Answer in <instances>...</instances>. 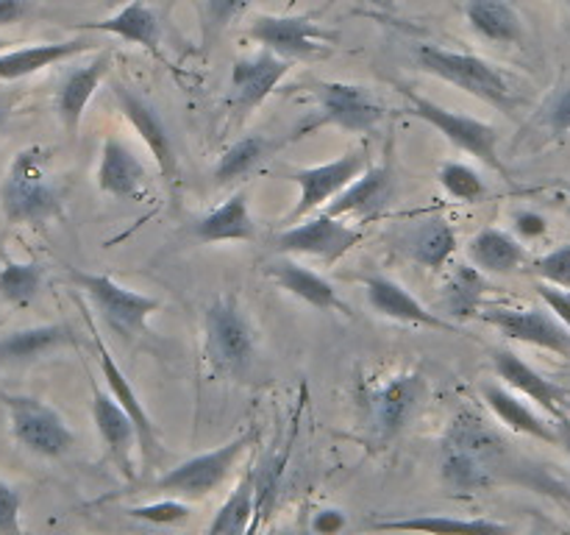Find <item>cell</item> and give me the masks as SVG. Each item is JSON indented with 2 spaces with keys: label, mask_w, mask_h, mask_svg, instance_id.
Wrapping results in <instances>:
<instances>
[{
  "label": "cell",
  "mask_w": 570,
  "mask_h": 535,
  "mask_svg": "<svg viewBox=\"0 0 570 535\" xmlns=\"http://www.w3.org/2000/svg\"><path fill=\"white\" fill-rule=\"evenodd\" d=\"M482 318L504 338L570 357V329L557 321L549 307H488L482 310Z\"/></svg>",
  "instance_id": "cell-12"
},
{
  "label": "cell",
  "mask_w": 570,
  "mask_h": 535,
  "mask_svg": "<svg viewBox=\"0 0 570 535\" xmlns=\"http://www.w3.org/2000/svg\"><path fill=\"white\" fill-rule=\"evenodd\" d=\"M248 6V0H209V20L212 26L223 28Z\"/></svg>",
  "instance_id": "cell-47"
},
{
  "label": "cell",
  "mask_w": 570,
  "mask_h": 535,
  "mask_svg": "<svg viewBox=\"0 0 570 535\" xmlns=\"http://www.w3.org/2000/svg\"><path fill=\"white\" fill-rule=\"evenodd\" d=\"M512 228H515L518 237L523 240H538L549 232V221H546L540 212L534 210H521L512 215Z\"/></svg>",
  "instance_id": "cell-45"
},
{
  "label": "cell",
  "mask_w": 570,
  "mask_h": 535,
  "mask_svg": "<svg viewBox=\"0 0 570 535\" xmlns=\"http://www.w3.org/2000/svg\"><path fill=\"white\" fill-rule=\"evenodd\" d=\"M468 256L473 265L484 273H515L527 262V249L518 237H512L504 228L488 226L476 232L468 243Z\"/></svg>",
  "instance_id": "cell-31"
},
{
  "label": "cell",
  "mask_w": 570,
  "mask_h": 535,
  "mask_svg": "<svg viewBox=\"0 0 570 535\" xmlns=\"http://www.w3.org/2000/svg\"><path fill=\"white\" fill-rule=\"evenodd\" d=\"M554 421H557V424H554L557 440H560V446L568 451V457H570V416H568V410L557 412Z\"/></svg>",
  "instance_id": "cell-49"
},
{
  "label": "cell",
  "mask_w": 570,
  "mask_h": 535,
  "mask_svg": "<svg viewBox=\"0 0 570 535\" xmlns=\"http://www.w3.org/2000/svg\"><path fill=\"white\" fill-rule=\"evenodd\" d=\"M195 237L200 243H250L256 237V223L248 210V195L234 193L226 204L200 217L195 223Z\"/></svg>",
  "instance_id": "cell-30"
},
{
  "label": "cell",
  "mask_w": 570,
  "mask_h": 535,
  "mask_svg": "<svg viewBox=\"0 0 570 535\" xmlns=\"http://www.w3.org/2000/svg\"><path fill=\"white\" fill-rule=\"evenodd\" d=\"M367 167H371V156H367L365 148H356L343 154L340 159L326 162V165L295 167V171H289V178H293L301 189L298 204H295L293 215H289V223L304 221V217H309V212H315L317 206L337 198V195L343 193L351 182H356Z\"/></svg>",
  "instance_id": "cell-11"
},
{
  "label": "cell",
  "mask_w": 570,
  "mask_h": 535,
  "mask_svg": "<svg viewBox=\"0 0 570 535\" xmlns=\"http://www.w3.org/2000/svg\"><path fill=\"white\" fill-rule=\"evenodd\" d=\"M538 293L540 299H543V304L554 312L557 321L570 329V290L557 288V284H549V282H540Z\"/></svg>",
  "instance_id": "cell-44"
},
{
  "label": "cell",
  "mask_w": 570,
  "mask_h": 535,
  "mask_svg": "<svg viewBox=\"0 0 570 535\" xmlns=\"http://www.w3.org/2000/svg\"><path fill=\"white\" fill-rule=\"evenodd\" d=\"M401 93H404L412 115L421 117V120L429 123L432 128H438L454 148L476 156V159L484 162L490 171L501 173V176H510V171H507V165L499 156V128H495L493 123H484L476 120V117L460 115V111L454 109H445V106L423 98V95H417L415 89L410 87H401Z\"/></svg>",
  "instance_id": "cell-6"
},
{
  "label": "cell",
  "mask_w": 570,
  "mask_h": 535,
  "mask_svg": "<svg viewBox=\"0 0 570 535\" xmlns=\"http://www.w3.org/2000/svg\"><path fill=\"white\" fill-rule=\"evenodd\" d=\"M488 290V273L479 271L473 262L471 265H456V271L445 282L443 295H440V307H443L445 315L456 318V321H465V318H473L482 312Z\"/></svg>",
  "instance_id": "cell-33"
},
{
  "label": "cell",
  "mask_w": 570,
  "mask_h": 535,
  "mask_svg": "<svg viewBox=\"0 0 570 535\" xmlns=\"http://www.w3.org/2000/svg\"><path fill=\"white\" fill-rule=\"evenodd\" d=\"M482 399L484 405L493 410V416L499 418L504 427H510L512 432L527 435V438H534V440H543V444H560V440H557L554 424L540 418L527 401L512 396L504 385H495V382L482 385Z\"/></svg>",
  "instance_id": "cell-28"
},
{
  "label": "cell",
  "mask_w": 570,
  "mask_h": 535,
  "mask_svg": "<svg viewBox=\"0 0 570 535\" xmlns=\"http://www.w3.org/2000/svg\"><path fill=\"white\" fill-rule=\"evenodd\" d=\"M534 535H538V533H534Z\"/></svg>",
  "instance_id": "cell-56"
},
{
  "label": "cell",
  "mask_w": 570,
  "mask_h": 535,
  "mask_svg": "<svg viewBox=\"0 0 570 535\" xmlns=\"http://www.w3.org/2000/svg\"><path fill=\"white\" fill-rule=\"evenodd\" d=\"M395 195V173L393 162L384 159L382 165L367 167L356 182H351L334 201H328L326 212L334 217H371L382 212Z\"/></svg>",
  "instance_id": "cell-20"
},
{
  "label": "cell",
  "mask_w": 570,
  "mask_h": 535,
  "mask_svg": "<svg viewBox=\"0 0 570 535\" xmlns=\"http://www.w3.org/2000/svg\"><path fill=\"white\" fill-rule=\"evenodd\" d=\"M568 215H570V210H568Z\"/></svg>",
  "instance_id": "cell-55"
},
{
  "label": "cell",
  "mask_w": 570,
  "mask_h": 535,
  "mask_svg": "<svg viewBox=\"0 0 570 535\" xmlns=\"http://www.w3.org/2000/svg\"><path fill=\"white\" fill-rule=\"evenodd\" d=\"M493 368L501 382L515 388L527 399L538 401L546 412L557 416L560 410H568V390L560 388L554 379L543 377L538 368L529 366L523 357H518L510 349H493Z\"/></svg>",
  "instance_id": "cell-21"
},
{
  "label": "cell",
  "mask_w": 570,
  "mask_h": 535,
  "mask_svg": "<svg viewBox=\"0 0 570 535\" xmlns=\"http://www.w3.org/2000/svg\"><path fill=\"white\" fill-rule=\"evenodd\" d=\"M504 444L473 412H460L443 440V479L454 490H484L499 477Z\"/></svg>",
  "instance_id": "cell-1"
},
{
  "label": "cell",
  "mask_w": 570,
  "mask_h": 535,
  "mask_svg": "<svg viewBox=\"0 0 570 535\" xmlns=\"http://www.w3.org/2000/svg\"><path fill=\"white\" fill-rule=\"evenodd\" d=\"M287 72L289 59L273 54V50H259V54L234 61L232 87H228V106L234 115L248 117L256 106H262L276 93Z\"/></svg>",
  "instance_id": "cell-15"
},
{
  "label": "cell",
  "mask_w": 570,
  "mask_h": 535,
  "mask_svg": "<svg viewBox=\"0 0 570 535\" xmlns=\"http://www.w3.org/2000/svg\"><path fill=\"white\" fill-rule=\"evenodd\" d=\"M438 182L443 184V189L451 198L462 201V204H479L488 195L484 178L465 162H445L438 171Z\"/></svg>",
  "instance_id": "cell-38"
},
{
  "label": "cell",
  "mask_w": 570,
  "mask_h": 535,
  "mask_svg": "<svg viewBox=\"0 0 570 535\" xmlns=\"http://www.w3.org/2000/svg\"><path fill=\"white\" fill-rule=\"evenodd\" d=\"M309 93L317 104V120L306 126L315 132L321 126H337L343 132H371L387 115V106L367 87L345 81H312Z\"/></svg>",
  "instance_id": "cell-8"
},
{
  "label": "cell",
  "mask_w": 570,
  "mask_h": 535,
  "mask_svg": "<svg viewBox=\"0 0 570 535\" xmlns=\"http://www.w3.org/2000/svg\"><path fill=\"white\" fill-rule=\"evenodd\" d=\"M278 535H293V533H278Z\"/></svg>",
  "instance_id": "cell-53"
},
{
  "label": "cell",
  "mask_w": 570,
  "mask_h": 535,
  "mask_svg": "<svg viewBox=\"0 0 570 535\" xmlns=\"http://www.w3.org/2000/svg\"><path fill=\"white\" fill-rule=\"evenodd\" d=\"M128 516L148 524H184L189 518V505L178 496H165V499L150 502V505L128 507Z\"/></svg>",
  "instance_id": "cell-40"
},
{
  "label": "cell",
  "mask_w": 570,
  "mask_h": 535,
  "mask_svg": "<svg viewBox=\"0 0 570 535\" xmlns=\"http://www.w3.org/2000/svg\"><path fill=\"white\" fill-rule=\"evenodd\" d=\"M373 533H410V535H515V529L495 518H454L443 513H426V516L390 518V522H373Z\"/></svg>",
  "instance_id": "cell-25"
},
{
  "label": "cell",
  "mask_w": 570,
  "mask_h": 535,
  "mask_svg": "<svg viewBox=\"0 0 570 535\" xmlns=\"http://www.w3.org/2000/svg\"><path fill=\"white\" fill-rule=\"evenodd\" d=\"M543 123L551 134H568L570 132V84L557 89L543 106Z\"/></svg>",
  "instance_id": "cell-43"
},
{
  "label": "cell",
  "mask_w": 570,
  "mask_h": 535,
  "mask_svg": "<svg viewBox=\"0 0 570 535\" xmlns=\"http://www.w3.org/2000/svg\"><path fill=\"white\" fill-rule=\"evenodd\" d=\"M426 396V379L421 373H399L373 393V424L382 440L395 438L410 424Z\"/></svg>",
  "instance_id": "cell-19"
},
{
  "label": "cell",
  "mask_w": 570,
  "mask_h": 535,
  "mask_svg": "<svg viewBox=\"0 0 570 535\" xmlns=\"http://www.w3.org/2000/svg\"><path fill=\"white\" fill-rule=\"evenodd\" d=\"M78 31H95V33H111V37H120L126 42L139 45V48L150 50L154 56L159 54L161 45V22L156 17V11L150 9L145 0H134L126 9L117 11L115 17H106V20L95 22H81Z\"/></svg>",
  "instance_id": "cell-26"
},
{
  "label": "cell",
  "mask_w": 570,
  "mask_h": 535,
  "mask_svg": "<svg viewBox=\"0 0 570 535\" xmlns=\"http://www.w3.org/2000/svg\"><path fill=\"white\" fill-rule=\"evenodd\" d=\"M92 421L98 429L100 440L106 446L109 460L120 468L122 479L134 483L137 479V468H134V446H139L137 427H134L131 416L122 410L120 401L111 393L100 390L98 385L92 388Z\"/></svg>",
  "instance_id": "cell-17"
},
{
  "label": "cell",
  "mask_w": 570,
  "mask_h": 535,
  "mask_svg": "<svg viewBox=\"0 0 570 535\" xmlns=\"http://www.w3.org/2000/svg\"><path fill=\"white\" fill-rule=\"evenodd\" d=\"M265 273L278 284V288L287 290V293L295 295V299L306 301V304L315 307V310L348 312V307L340 301L337 288H334L326 276L315 273L312 268L301 265V262L287 260V256H278V260L267 262Z\"/></svg>",
  "instance_id": "cell-24"
},
{
  "label": "cell",
  "mask_w": 570,
  "mask_h": 535,
  "mask_svg": "<svg viewBox=\"0 0 570 535\" xmlns=\"http://www.w3.org/2000/svg\"><path fill=\"white\" fill-rule=\"evenodd\" d=\"M468 22L479 37L499 45H515L523 39V22L507 0H468Z\"/></svg>",
  "instance_id": "cell-34"
},
{
  "label": "cell",
  "mask_w": 570,
  "mask_h": 535,
  "mask_svg": "<svg viewBox=\"0 0 570 535\" xmlns=\"http://www.w3.org/2000/svg\"><path fill=\"white\" fill-rule=\"evenodd\" d=\"M28 11L26 0H0V26H14Z\"/></svg>",
  "instance_id": "cell-48"
},
{
  "label": "cell",
  "mask_w": 570,
  "mask_h": 535,
  "mask_svg": "<svg viewBox=\"0 0 570 535\" xmlns=\"http://www.w3.org/2000/svg\"><path fill=\"white\" fill-rule=\"evenodd\" d=\"M109 67L111 54L109 50H100L92 61L70 70L65 81H61L59 93H56V111H59L61 126L70 134H78V128H81L83 111H87L95 89H98L100 84H104V78L109 76Z\"/></svg>",
  "instance_id": "cell-22"
},
{
  "label": "cell",
  "mask_w": 570,
  "mask_h": 535,
  "mask_svg": "<svg viewBox=\"0 0 570 535\" xmlns=\"http://www.w3.org/2000/svg\"><path fill=\"white\" fill-rule=\"evenodd\" d=\"M89 48H92V42L81 37L67 39V42H42L28 45V48L3 50V54H0V81H17V78L33 76V72L72 59V56L83 54V50Z\"/></svg>",
  "instance_id": "cell-29"
},
{
  "label": "cell",
  "mask_w": 570,
  "mask_h": 535,
  "mask_svg": "<svg viewBox=\"0 0 570 535\" xmlns=\"http://www.w3.org/2000/svg\"><path fill=\"white\" fill-rule=\"evenodd\" d=\"M345 524H348V518H345V513L337 510V507L321 510L312 518V529H315L317 535H340L345 529Z\"/></svg>",
  "instance_id": "cell-46"
},
{
  "label": "cell",
  "mask_w": 570,
  "mask_h": 535,
  "mask_svg": "<svg viewBox=\"0 0 570 535\" xmlns=\"http://www.w3.org/2000/svg\"><path fill=\"white\" fill-rule=\"evenodd\" d=\"M399 243L412 262L438 271V268L449 265V260L454 256L456 232L443 217H426V221H417L415 226L406 228Z\"/></svg>",
  "instance_id": "cell-27"
},
{
  "label": "cell",
  "mask_w": 570,
  "mask_h": 535,
  "mask_svg": "<svg viewBox=\"0 0 570 535\" xmlns=\"http://www.w3.org/2000/svg\"><path fill=\"white\" fill-rule=\"evenodd\" d=\"M248 37L265 45V50L293 59V56H317L332 48V33L309 17L262 14L250 22Z\"/></svg>",
  "instance_id": "cell-16"
},
{
  "label": "cell",
  "mask_w": 570,
  "mask_h": 535,
  "mask_svg": "<svg viewBox=\"0 0 570 535\" xmlns=\"http://www.w3.org/2000/svg\"><path fill=\"white\" fill-rule=\"evenodd\" d=\"M206 357L212 368L226 377H245L256 354V338L248 315L237 299H217L206 307L204 315Z\"/></svg>",
  "instance_id": "cell-5"
},
{
  "label": "cell",
  "mask_w": 570,
  "mask_h": 535,
  "mask_svg": "<svg viewBox=\"0 0 570 535\" xmlns=\"http://www.w3.org/2000/svg\"><path fill=\"white\" fill-rule=\"evenodd\" d=\"M267 150H271V139L262 137V134H250V137H243L234 145H228L226 154H223L220 162L215 165V184L226 187V184L248 176V173L265 159Z\"/></svg>",
  "instance_id": "cell-36"
},
{
  "label": "cell",
  "mask_w": 570,
  "mask_h": 535,
  "mask_svg": "<svg viewBox=\"0 0 570 535\" xmlns=\"http://www.w3.org/2000/svg\"><path fill=\"white\" fill-rule=\"evenodd\" d=\"M70 282L81 293H87V299L92 301V307L104 318L106 327L126 346L137 343L142 334H148V318L161 307L159 299L137 293L131 288H122L120 282H115L106 273H87L72 268Z\"/></svg>",
  "instance_id": "cell-4"
},
{
  "label": "cell",
  "mask_w": 570,
  "mask_h": 535,
  "mask_svg": "<svg viewBox=\"0 0 570 535\" xmlns=\"http://www.w3.org/2000/svg\"><path fill=\"white\" fill-rule=\"evenodd\" d=\"M42 288V265L37 262H6L0 268V299L22 307Z\"/></svg>",
  "instance_id": "cell-37"
},
{
  "label": "cell",
  "mask_w": 570,
  "mask_h": 535,
  "mask_svg": "<svg viewBox=\"0 0 570 535\" xmlns=\"http://www.w3.org/2000/svg\"><path fill=\"white\" fill-rule=\"evenodd\" d=\"M534 273L540 276V282L557 284V288L570 290V243L557 245L554 251L540 256L534 262Z\"/></svg>",
  "instance_id": "cell-41"
},
{
  "label": "cell",
  "mask_w": 570,
  "mask_h": 535,
  "mask_svg": "<svg viewBox=\"0 0 570 535\" xmlns=\"http://www.w3.org/2000/svg\"><path fill=\"white\" fill-rule=\"evenodd\" d=\"M87 323H89V332H92L95 349H98V362H100V371H104L106 385H109L111 396L120 401L122 410L131 416L134 427H137V440H139L137 449H139V455H142V468L159 466V460L165 451H161V440H159V432H156L154 418L148 416V410H145L142 401H139L137 390L131 388V379L122 373V368L117 366L115 357L109 354V346H106L104 334L98 332V327H95V321L89 315H87Z\"/></svg>",
  "instance_id": "cell-14"
},
{
  "label": "cell",
  "mask_w": 570,
  "mask_h": 535,
  "mask_svg": "<svg viewBox=\"0 0 570 535\" xmlns=\"http://www.w3.org/2000/svg\"><path fill=\"white\" fill-rule=\"evenodd\" d=\"M0 212L9 223H45L61 212V189L50 178L48 150L33 145L11 159L0 182Z\"/></svg>",
  "instance_id": "cell-2"
},
{
  "label": "cell",
  "mask_w": 570,
  "mask_h": 535,
  "mask_svg": "<svg viewBox=\"0 0 570 535\" xmlns=\"http://www.w3.org/2000/svg\"><path fill=\"white\" fill-rule=\"evenodd\" d=\"M250 444H254V432L237 435V438L217 446V449L178 463L176 468H170V471L156 479L154 488L159 494L178 496V499H206L212 490L220 488L223 479L232 474V468L237 466V460L248 451Z\"/></svg>",
  "instance_id": "cell-7"
},
{
  "label": "cell",
  "mask_w": 570,
  "mask_h": 535,
  "mask_svg": "<svg viewBox=\"0 0 570 535\" xmlns=\"http://www.w3.org/2000/svg\"><path fill=\"white\" fill-rule=\"evenodd\" d=\"M9 45H11V42H6V39H0V54H3V50L9 48Z\"/></svg>",
  "instance_id": "cell-51"
},
{
  "label": "cell",
  "mask_w": 570,
  "mask_h": 535,
  "mask_svg": "<svg viewBox=\"0 0 570 535\" xmlns=\"http://www.w3.org/2000/svg\"><path fill=\"white\" fill-rule=\"evenodd\" d=\"M11 104H14V95H6V93H0V128H3L6 117H9V111H11Z\"/></svg>",
  "instance_id": "cell-50"
},
{
  "label": "cell",
  "mask_w": 570,
  "mask_h": 535,
  "mask_svg": "<svg viewBox=\"0 0 570 535\" xmlns=\"http://www.w3.org/2000/svg\"><path fill=\"white\" fill-rule=\"evenodd\" d=\"M415 61L423 72L465 89L468 95L495 106V109L504 111V115H512V111L518 109V104H521L518 93L512 89L510 78H507L493 61L482 59V56L445 50L438 48V45H417Z\"/></svg>",
  "instance_id": "cell-3"
},
{
  "label": "cell",
  "mask_w": 570,
  "mask_h": 535,
  "mask_svg": "<svg viewBox=\"0 0 570 535\" xmlns=\"http://www.w3.org/2000/svg\"><path fill=\"white\" fill-rule=\"evenodd\" d=\"M365 293H367V304H371L379 315L390 318V321L412 323V327H421V329H438V332H451V334L460 332L456 323H451L449 318L438 315V312H432L429 307H423L421 301H417L404 284L395 282V279L367 276Z\"/></svg>",
  "instance_id": "cell-18"
},
{
  "label": "cell",
  "mask_w": 570,
  "mask_h": 535,
  "mask_svg": "<svg viewBox=\"0 0 570 535\" xmlns=\"http://www.w3.org/2000/svg\"><path fill=\"white\" fill-rule=\"evenodd\" d=\"M11 432L17 444L39 457H61L72 449L76 435L65 418L33 396H6Z\"/></svg>",
  "instance_id": "cell-10"
},
{
  "label": "cell",
  "mask_w": 570,
  "mask_h": 535,
  "mask_svg": "<svg viewBox=\"0 0 570 535\" xmlns=\"http://www.w3.org/2000/svg\"><path fill=\"white\" fill-rule=\"evenodd\" d=\"M67 343H76V334H72L70 327H61V323L17 329V332L6 334L0 340V362H31Z\"/></svg>",
  "instance_id": "cell-32"
},
{
  "label": "cell",
  "mask_w": 570,
  "mask_h": 535,
  "mask_svg": "<svg viewBox=\"0 0 570 535\" xmlns=\"http://www.w3.org/2000/svg\"><path fill=\"white\" fill-rule=\"evenodd\" d=\"M566 3H568V6H570V0H566Z\"/></svg>",
  "instance_id": "cell-54"
},
{
  "label": "cell",
  "mask_w": 570,
  "mask_h": 535,
  "mask_svg": "<svg viewBox=\"0 0 570 535\" xmlns=\"http://www.w3.org/2000/svg\"><path fill=\"white\" fill-rule=\"evenodd\" d=\"M22 496L14 485L0 479V535H22Z\"/></svg>",
  "instance_id": "cell-42"
},
{
  "label": "cell",
  "mask_w": 570,
  "mask_h": 535,
  "mask_svg": "<svg viewBox=\"0 0 570 535\" xmlns=\"http://www.w3.org/2000/svg\"><path fill=\"white\" fill-rule=\"evenodd\" d=\"M111 89H115V98L117 104H120V111L126 115V120L131 123L134 132L142 137L145 148L150 150V156H154L156 167H159V173L165 176V182L170 184V187H176L178 182L176 145H173L170 128H167V123L161 120L159 109H156L145 95H139L137 89L126 87V84L115 81L111 84Z\"/></svg>",
  "instance_id": "cell-13"
},
{
  "label": "cell",
  "mask_w": 570,
  "mask_h": 535,
  "mask_svg": "<svg viewBox=\"0 0 570 535\" xmlns=\"http://www.w3.org/2000/svg\"><path fill=\"white\" fill-rule=\"evenodd\" d=\"M254 516H256V483L254 471L245 474L232 490L220 510L212 518L206 535H254Z\"/></svg>",
  "instance_id": "cell-35"
},
{
  "label": "cell",
  "mask_w": 570,
  "mask_h": 535,
  "mask_svg": "<svg viewBox=\"0 0 570 535\" xmlns=\"http://www.w3.org/2000/svg\"><path fill=\"white\" fill-rule=\"evenodd\" d=\"M566 195L570 198V184H566Z\"/></svg>",
  "instance_id": "cell-52"
},
{
  "label": "cell",
  "mask_w": 570,
  "mask_h": 535,
  "mask_svg": "<svg viewBox=\"0 0 570 535\" xmlns=\"http://www.w3.org/2000/svg\"><path fill=\"white\" fill-rule=\"evenodd\" d=\"M287 457L276 455L267 457L259 468H254V483H256V516H254V533L259 529L262 516H271L273 505H276L278 488H282V474Z\"/></svg>",
  "instance_id": "cell-39"
},
{
  "label": "cell",
  "mask_w": 570,
  "mask_h": 535,
  "mask_svg": "<svg viewBox=\"0 0 570 535\" xmlns=\"http://www.w3.org/2000/svg\"><path fill=\"white\" fill-rule=\"evenodd\" d=\"M362 232L356 226H348L340 217L321 212V215H309L304 221L293 223L284 228L282 234L273 237V251L278 254H301V256H317L326 265L343 260L354 245H360Z\"/></svg>",
  "instance_id": "cell-9"
},
{
  "label": "cell",
  "mask_w": 570,
  "mask_h": 535,
  "mask_svg": "<svg viewBox=\"0 0 570 535\" xmlns=\"http://www.w3.org/2000/svg\"><path fill=\"white\" fill-rule=\"evenodd\" d=\"M148 182L145 165L122 139L109 137L100 148L98 187L111 198H139Z\"/></svg>",
  "instance_id": "cell-23"
}]
</instances>
